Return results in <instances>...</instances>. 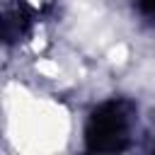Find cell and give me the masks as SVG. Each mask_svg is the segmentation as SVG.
<instances>
[{"instance_id":"cell-2","label":"cell","mask_w":155,"mask_h":155,"mask_svg":"<svg viewBox=\"0 0 155 155\" xmlns=\"http://www.w3.org/2000/svg\"><path fill=\"white\" fill-rule=\"evenodd\" d=\"M136 10L143 19L155 22V0H136Z\"/></svg>"},{"instance_id":"cell-1","label":"cell","mask_w":155,"mask_h":155,"mask_svg":"<svg viewBox=\"0 0 155 155\" xmlns=\"http://www.w3.org/2000/svg\"><path fill=\"white\" fill-rule=\"evenodd\" d=\"M131 116L121 102H107L102 104L87 126V140L94 150H121L128 138Z\"/></svg>"}]
</instances>
